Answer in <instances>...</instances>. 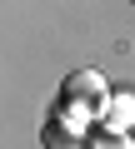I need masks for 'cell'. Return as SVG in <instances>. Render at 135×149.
Listing matches in <instances>:
<instances>
[{"label":"cell","instance_id":"6da1fadb","mask_svg":"<svg viewBox=\"0 0 135 149\" xmlns=\"http://www.w3.org/2000/svg\"><path fill=\"white\" fill-rule=\"evenodd\" d=\"M65 100L100 104V100H105V85H100V74H75V80H70V90H65Z\"/></svg>","mask_w":135,"mask_h":149},{"label":"cell","instance_id":"7a4b0ae2","mask_svg":"<svg viewBox=\"0 0 135 149\" xmlns=\"http://www.w3.org/2000/svg\"><path fill=\"white\" fill-rule=\"evenodd\" d=\"M85 149H130V139H125V134L100 129V134H90V139H85Z\"/></svg>","mask_w":135,"mask_h":149}]
</instances>
